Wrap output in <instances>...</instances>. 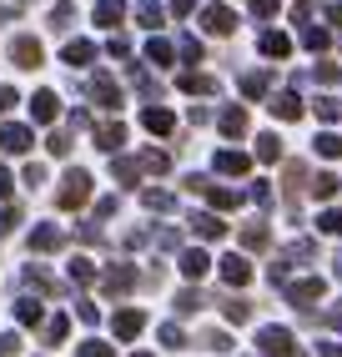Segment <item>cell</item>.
<instances>
[{
  "label": "cell",
  "instance_id": "1",
  "mask_svg": "<svg viewBox=\"0 0 342 357\" xmlns=\"http://www.w3.org/2000/svg\"><path fill=\"white\" fill-rule=\"evenodd\" d=\"M86 197H91V176L86 172H66L61 192H56V206L61 211H76V206H86Z\"/></svg>",
  "mask_w": 342,
  "mask_h": 357
},
{
  "label": "cell",
  "instance_id": "2",
  "mask_svg": "<svg viewBox=\"0 0 342 357\" xmlns=\"http://www.w3.org/2000/svg\"><path fill=\"white\" fill-rule=\"evenodd\" d=\"M0 151H10V156H26V151H31V126H20V121H6V126H0Z\"/></svg>",
  "mask_w": 342,
  "mask_h": 357
},
{
  "label": "cell",
  "instance_id": "3",
  "mask_svg": "<svg viewBox=\"0 0 342 357\" xmlns=\"http://www.w3.org/2000/svg\"><path fill=\"white\" fill-rule=\"evenodd\" d=\"M10 61H15L20 70H36V66H40V40H36V36H15V40H10Z\"/></svg>",
  "mask_w": 342,
  "mask_h": 357
},
{
  "label": "cell",
  "instance_id": "4",
  "mask_svg": "<svg viewBox=\"0 0 342 357\" xmlns=\"http://www.w3.org/2000/svg\"><path fill=\"white\" fill-rule=\"evenodd\" d=\"M232 26H237V15H232L227 6H207V10H202V31H211V36H232Z\"/></svg>",
  "mask_w": 342,
  "mask_h": 357
},
{
  "label": "cell",
  "instance_id": "5",
  "mask_svg": "<svg viewBox=\"0 0 342 357\" xmlns=\"http://www.w3.org/2000/svg\"><path fill=\"white\" fill-rule=\"evenodd\" d=\"M31 116H36V121H56V116H61V96H56V91H36V96H31Z\"/></svg>",
  "mask_w": 342,
  "mask_h": 357
},
{
  "label": "cell",
  "instance_id": "6",
  "mask_svg": "<svg viewBox=\"0 0 342 357\" xmlns=\"http://www.w3.org/2000/svg\"><path fill=\"white\" fill-rule=\"evenodd\" d=\"M91 96H96V106H106V111H116V106H121V91H116V81H111V76H96V81H91Z\"/></svg>",
  "mask_w": 342,
  "mask_h": 357
},
{
  "label": "cell",
  "instance_id": "7",
  "mask_svg": "<svg viewBox=\"0 0 342 357\" xmlns=\"http://www.w3.org/2000/svg\"><path fill=\"white\" fill-rule=\"evenodd\" d=\"M141 121H146V131H156V136H171V131H177V116L161 111V106H151V111L141 116Z\"/></svg>",
  "mask_w": 342,
  "mask_h": 357
},
{
  "label": "cell",
  "instance_id": "8",
  "mask_svg": "<svg viewBox=\"0 0 342 357\" xmlns=\"http://www.w3.org/2000/svg\"><path fill=\"white\" fill-rule=\"evenodd\" d=\"M121 141H126V131H121V121H101V126H96V146H101V151H116Z\"/></svg>",
  "mask_w": 342,
  "mask_h": 357
},
{
  "label": "cell",
  "instance_id": "9",
  "mask_svg": "<svg viewBox=\"0 0 342 357\" xmlns=\"http://www.w3.org/2000/svg\"><path fill=\"white\" fill-rule=\"evenodd\" d=\"M121 15H126V6H121V0H101V6H96V26L116 31V26H121Z\"/></svg>",
  "mask_w": 342,
  "mask_h": 357
},
{
  "label": "cell",
  "instance_id": "10",
  "mask_svg": "<svg viewBox=\"0 0 342 357\" xmlns=\"http://www.w3.org/2000/svg\"><path fill=\"white\" fill-rule=\"evenodd\" d=\"M141 327H146V317L136 312V307H126V312H116V337H136Z\"/></svg>",
  "mask_w": 342,
  "mask_h": 357
},
{
  "label": "cell",
  "instance_id": "11",
  "mask_svg": "<svg viewBox=\"0 0 342 357\" xmlns=\"http://www.w3.org/2000/svg\"><path fill=\"white\" fill-rule=\"evenodd\" d=\"M31 247H36V252H56V247H61V227H36V231H31Z\"/></svg>",
  "mask_w": 342,
  "mask_h": 357
},
{
  "label": "cell",
  "instance_id": "12",
  "mask_svg": "<svg viewBox=\"0 0 342 357\" xmlns=\"http://www.w3.org/2000/svg\"><path fill=\"white\" fill-rule=\"evenodd\" d=\"M216 172L241 176V172H247V156H241V151H216Z\"/></svg>",
  "mask_w": 342,
  "mask_h": 357
},
{
  "label": "cell",
  "instance_id": "13",
  "mask_svg": "<svg viewBox=\"0 0 342 357\" xmlns=\"http://www.w3.org/2000/svg\"><path fill=\"white\" fill-rule=\"evenodd\" d=\"M91 56H96L91 40H70V45H66V66H91Z\"/></svg>",
  "mask_w": 342,
  "mask_h": 357
},
{
  "label": "cell",
  "instance_id": "14",
  "mask_svg": "<svg viewBox=\"0 0 342 357\" xmlns=\"http://www.w3.org/2000/svg\"><path fill=\"white\" fill-rule=\"evenodd\" d=\"M131 282H136V272H131V267H111V272H106V292L116 297V292H126Z\"/></svg>",
  "mask_w": 342,
  "mask_h": 357
},
{
  "label": "cell",
  "instance_id": "15",
  "mask_svg": "<svg viewBox=\"0 0 342 357\" xmlns=\"http://www.w3.org/2000/svg\"><path fill=\"white\" fill-rule=\"evenodd\" d=\"M262 347L267 352H292V337H287L282 327H262Z\"/></svg>",
  "mask_w": 342,
  "mask_h": 357
},
{
  "label": "cell",
  "instance_id": "16",
  "mask_svg": "<svg viewBox=\"0 0 342 357\" xmlns=\"http://www.w3.org/2000/svg\"><path fill=\"white\" fill-rule=\"evenodd\" d=\"M222 277H227V282H247V277H252L247 257H227V261H222Z\"/></svg>",
  "mask_w": 342,
  "mask_h": 357
},
{
  "label": "cell",
  "instance_id": "17",
  "mask_svg": "<svg viewBox=\"0 0 342 357\" xmlns=\"http://www.w3.org/2000/svg\"><path fill=\"white\" fill-rule=\"evenodd\" d=\"M171 56H177L171 40H151V45H146V61H151V66H171Z\"/></svg>",
  "mask_w": 342,
  "mask_h": 357
},
{
  "label": "cell",
  "instance_id": "18",
  "mask_svg": "<svg viewBox=\"0 0 342 357\" xmlns=\"http://www.w3.org/2000/svg\"><path fill=\"white\" fill-rule=\"evenodd\" d=\"M241 126H247L241 106H227V111H222V131H227V136H241Z\"/></svg>",
  "mask_w": 342,
  "mask_h": 357
},
{
  "label": "cell",
  "instance_id": "19",
  "mask_svg": "<svg viewBox=\"0 0 342 357\" xmlns=\"http://www.w3.org/2000/svg\"><path fill=\"white\" fill-rule=\"evenodd\" d=\"M272 111L282 116V121H292V116H302V101H297V96H277V101H272Z\"/></svg>",
  "mask_w": 342,
  "mask_h": 357
},
{
  "label": "cell",
  "instance_id": "20",
  "mask_svg": "<svg viewBox=\"0 0 342 357\" xmlns=\"http://www.w3.org/2000/svg\"><path fill=\"white\" fill-rule=\"evenodd\" d=\"M136 15H141V26H161V6H156V0H141V6H136Z\"/></svg>",
  "mask_w": 342,
  "mask_h": 357
},
{
  "label": "cell",
  "instance_id": "21",
  "mask_svg": "<svg viewBox=\"0 0 342 357\" xmlns=\"http://www.w3.org/2000/svg\"><path fill=\"white\" fill-rule=\"evenodd\" d=\"M262 51H267V56H287L292 45H287V36H277V31H267V36H262Z\"/></svg>",
  "mask_w": 342,
  "mask_h": 357
},
{
  "label": "cell",
  "instance_id": "22",
  "mask_svg": "<svg viewBox=\"0 0 342 357\" xmlns=\"http://www.w3.org/2000/svg\"><path fill=\"white\" fill-rule=\"evenodd\" d=\"M181 272H186V277H202V272H207V252H186V257H181Z\"/></svg>",
  "mask_w": 342,
  "mask_h": 357
},
{
  "label": "cell",
  "instance_id": "23",
  "mask_svg": "<svg viewBox=\"0 0 342 357\" xmlns=\"http://www.w3.org/2000/svg\"><path fill=\"white\" fill-rule=\"evenodd\" d=\"M191 222H197L202 236H227V222H216V217H191Z\"/></svg>",
  "mask_w": 342,
  "mask_h": 357
},
{
  "label": "cell",
  "instance_id": "24",
  "mask_svg": "<svg viewBox=\"0 0 342 357\" xmlns=\"http://www.w3.org/2000/svg\"><path fill=\"white\" fill-rule=\"evenodd\" d=\"M257 156H262V161H277V156H282L277 136H257Z\"/></svg>",
  "mask_w": 342,
  "mask_h": 357
},
{
  "label": "cell",
  "instance_id": "25",
  "mask_svg": "<svg viewBox=\"0 0 342 357\" xmlns=\"http://www.w3.org/2000/svg\"><path fill=\"white\" fill-rule=\"evenodd\" d=\"M15 317L26 322V327H36L40 322V302H15Z\"/></svg>",
  "mask_w": 342,
  "mask_h": 357
},
{
  "label": "cell",
  "instance_id": "26",
  "mask_svg": "<svg viewBox=\"0 0 342 357\" xmlns=\"http://www.w3.org/2000/svg\"><path fill=\"white\" fill-rule=\"evenodd\" d=\"M317 227H322L327 236H342V211H322V217H317Z\"/></svg>",
  "mask_w": 342,
  "mask_h": 357
},
{
  "label": "cell",
  "instance_id": "27",
  "mask_svg": "<svg viewBox=\"0 0 342 357\" xmlns=\"http://www.w3.org/2000/svg\"><path fill=\"white\" fill-rule=\"evenodd\" d=\"M66 332H70V322L66 317H51V322H45V342H61Z\"/></svg>",
  "mask_w": 342,
  "mask_h": 357
},
{
  "label": "cell",
  "instance_id": "28",
  "mask_svg": "<svg viewBox=\"0 0 342 357\" xmlns=\"http://www.w3.org/2000/svg\"><path fill=\"white\" fill-rule=\"evenodd\" d=\"M45 146H51V156H70V136H66V131H51Z\"/></svg>",
  "mask_w": 342,
  "mask_h": 357
},
{
  "label": "cell",
  "instance_id": "29",
  "mask_svg": "<svg viewBox=\"0 0 342 357\" xmlns=\"http://www.w3.org/2000/svg\"><path fill=\"white\" fill-rule=\"evenodd\" d=\"M181 91H216L211 76H181Z\"/></svg>",
  "mask_w": 342,
  "mask_h": 357
},
{
  "label": "cell",
  "instance_id": "30",
  "mask_svg": "<svg viewBox=\"0 0 342 357\" xmlns=\"http://www.w3.org/2000/svg\"><path fill=\"white\" fill-rule=\"evenodd\" d=\"M317 292H322V282H302V287H292V302H312Z\"/></svg>",
  "mask_w": 342,
  "mask_h": 357
},
{
  "label": "cell",
  "instance_id": "31",
  "mask_svg": "<svg viewBox=\"0 0 342 357\" xmlns=\"http://www.w3.org/2000/svg\"><path fill=\"white\" fill-rule=\"evenodd\" d=\"M15 227H20V206H6V211H0V236L15 231Z\"/></svg>",
  "mask_w": 342,
  "mask_h": 357
},
{
  "label": "cell",
  "instance_id": "32",
  "mask_svg": "<svg viewBox=\"0 0 342 357\" xmlns=\"http://www.w3.org/2000/svg\"><path fill=\"white\" fill-rule=\"evenodd\" d=\"M70 277H76V282H91V277H96V267H91L86 257H76V261H70Z\"/></svg>",
  "mask_w": 342,
  "mask_h": 357
},
{
  "label": "cell",
  "instance_id": "33",
  "mask_svg": "<svg viewBox=\"0 0 342 357\" xmlns=\"http://www.w3.org/2000/svg\"><path fill=\"white\" fill-rule=\"evenodd\" d=\"M70 20H76V10H70V6H56V10H51V26H56V31H66Z\"/></svg>",
  "mask_w": 342,
  "mask_h": 357
},
{
  "label": "cell",
  "instance_id": "34",
  "mask_svg": "<svg viewBox=\"0 0 342 357\" xmlns=\"http://www.w3.org/2000/svg\"><path fill=\"white\" fill-rule=\"evenodd\" d=\"M317 151H322V156H342V141L337 136H317Z\"/></svg>",
  "mask_w": 342,
  "mask_h": 357
},
{
  "label": "cell",
  "instance_id": "35",
  "mask_svg": "<svg viewBox=\"0 0 342 357\" xmlns=\"http://www.w3.org/2000/svg\"><path fill=\"white\" fill-rule=\"evenodd\" d=\"M241 242H247V247H267V227H247V231H241Z\"/></svg>",
  "mask_w": 342,
  "mask_h": 357
},
{
  "label": "cell",
  "instance_id": "36",
  "mask_svg": "<svg viewBox=\"0 0 342 357\" xmlns=\"http://www.w3.org/2000/svg\"><path fill=\"white\" fill-rule=\"evenodd\" d=\"M241 91H247V96H262V91H267V76H241Z\"/></svg>",
  "mask_w": 342,
  "mask_h": 357
},
{
  "label": "cell",
  "instance_id": "37",
  "mask_svg": "<svg viewBox=\"0 0 342 357\" xmlns=\"http://www.w3.org/2000/svg\"><path fill=\"white\" fill-rule=\"evenodd\" d=\"M81 357H111V347H106V342H96V337H91V342H81Z\"/></svg>",
  "mask_w": 342,
  "mask_h": 357
},
{
  "label": "cell",
  "instance_id": "38",
  "mask_svg": "<svg viewBox=\"0 0 342 357\" xmlns=\"http://www.w3.org/2000/svg\"><path fill=\"white\" fill-rule=\"evenodd\" d=\"M312 192H317V197H332V192H337V176H317Z\"/></svg>",
  "mask_w": 342,
  "mask_h": 357
},
{
  "label": "cell",
  "instance_id": "39",
  "mask_svg": "<svg viewBox=\"0 0 342 357\" xmlns=\"http://www.w3.org/2000/svg\"><path fill=\"white\" fill-rule=\"evenodd\" d=\"M161 342H166V347H181L186 337H181V327H161Z\"/></svg>",
  "mask_w": 342,
  "mask_h": 357
},
{
  "label": "cell",
  "instance_id": "40",
  "mask_svg": "<svg viewBox=\"0 0 342 357\" xmlns=\"http://www.w3.org/2000/svg\"><path fill=\"white\" fill-rule=\"evenodd\" d=\"M146 206H156V211H166V206H171V197H166V192H146Z\"/></svg>",
  "mask_w": 342,
  "mask_h": 357
},
{
  "label": "cell",
  "instance_id": "41",
  "mask_svg": "<svg viewBox=\"0 0 342 357\" xmlns=\"http://www.w3.org/2000/svg\"><path fill=\"white\" fill-rule=\"evenodd\" d=\"M302 40H307V45H312V51H322V45H327V31H307V36H302Z\"/></svg>",
  "mask_w": 342,
  "mask_h": 357
},
{
  "label": "cell",
  "instance_id": "42",
  "mask_svg": "<svg viewBox=\"0 0 342 357\" xmlns=\"http://www.w3.org/2000/svg\"><path fill=\"white\" fill-rule=\"evenodd\" d=\"M15 101H20V96H15V91H10V86H0V111H10Z\"/></svg>",
  "mask_w": 342,
  "mask_h": 357
},
{
  "label": "cell",
  "instance_id": "43",
  "mask_svg": "<svg viewBox=\"0 0 342 357\" xmlns=\"http://www.w3.org/2000/svg\"><path fill=\"white\" fill-rule=\"evenodd\" d=\"M15 347H20V342H15V337H10V332H6V337H0V357H10V352H15Z\"/></svg>",
  "mask_w": 342,
  "mask_h": 357
},
{
  "label": "cell",
  "instance_id": "44",
  "mask_svg": "<svg viewBox=\"0 0 342 357\" xmlns=\"http://www.w3.org/2000/svg\"><path fill=\"white\" fill-rule=\"evenodd\" d=\"M171 10H177V15H186V10H197V0H171Z\"/></svg>",
  "mask_w": 342,
  "mask_h": 357
},
{
  "label": "cell",
  "instance_id": "45",
  "mask_svg": "<svg viewBox=\"0 0 342 357\" xmlns=\"http://www.w3.org/2000/svg\"><path fill=\"white\" fill-rule=\"evenodd\" d=\"M10 186H15V181H10V172L0 166V197H10Z\"/></svg>",
  "mask_w": 342,
  "mask_h": 357
},
{
  "label": "cell",
  "instance_id": "46",
  "mask_svg": "<svg viewBox=\"0 0 342 357\" xmlns=\"http://www.w3.org/2000/svg\"><path fill=\"white\" fill-rule=\"evenodd\" d=\"M257 10H262V15H272V10H277V0H257Z\"/></svg>",
  "mask_w": 342,
  "mask_h": 357
},
{
  "label": "cell",
  "instance_id": "47",
  "mask_svg": "<svg viewBox=\"0 0 342 357\" xmlns=\"http://www.w3.org/2000/svg\"><path fill=\"white\" fill-rule=\"evenodd\" d=\"M131 357H151V352H131Z\"/></svg>",
  "mask_w": 342,
  "mask_h": 357
}]
</instances>
